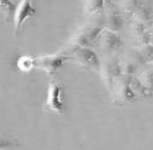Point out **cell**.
Masks as SVG:
<instances>
[{"label": "cell", "instance_id": "6", "mask_svg": "<svg viewBox=\"0 0 153 150\" xmlns=\"http://www.w3.org/2000/svg\"><path fill=\"white\" fill-rule=\"evenodd\" d=\"M121 71V64L112 57L105 58L102 63H100V72L104 81L108 83V87L112 89V84L119 76Z\"/></svg>", "mask_w": 153, "mask_h": 150}, {"label": "cell", "instance_id": "13", "mask_svg": "<svg viewBox=\"0 0 153 150\" xmlns=\"http://www.w3.org/2000/svg\"><path fill=\"white\" fill-rule=\"evenodd\" d=\"M17 146H20V143H19L17 140L0 134V150L14 149V148H17Z\"/></svg>", "mask_w": 153, "mask_h": 150}, {"label": "cell", "instance_id": "15", "mask_svg": "<svg viewBox=\"0 0 153 150\" xmlns=\"http://www.w3.org/2000/svg\"><path fill=\"white\" fill-rule=\"evenodd\" d=\"M152 36H153V29H152Z\"/></svg>", "mask_w": 153, "mask_h": 150}, {"label": "cell", "instance_id": "11", "mask_svg": "<svg viewBox=\"0 0 153 150\" xmlns=\"http://www.w3.org/2000/svg\"><path fill=\"white\" fill-rule=\"evenodd\" d=\"M17 67L24 72H28L36 67V58H32L30 56H21L17 60Z\"/></svg>", "mask_w": 153, "mask_h": 150}, {"label": "cell", "instance_id": "8", "mask_svg": "<svg viewBox=\"0 0 153 150\" xmlns=\"http://www.w3.org/2000/svg\"><path fill=\"white\" fill-rule=\"evenodd\" d=\"M98 40L100 44V47L104 51H106L108 53L115 52L122 46V40L119 36V34L115 32V31H110V30L101 31Z\"/></svg>", "mask_w": 153, "mask_h": 150}, {"label": "cell", "instance_id": "3", "mask_svg": "<svg viewBox=\"0 0 153 150\" xmlns=\"http://www.w3.org/2000/svg\"><path fill=\"white\" fill-rule=\"evenodd\" d=\"M101 31H102L101 26L94 25L91 22L85 24L76 29V31L71 39V44L82 46V47H90L99 39V35L101 34Z\"/></svg>", "mask_w": 153, "mask_h": 150}, {"label": "cell", "instance_id": "12", "mask_svg": "<svg viewBox=\"0 0 153 150\" xmlns=\"http://www.w3.org/2000/svg\"><path fill=\"white\" fill-rule=\"evenodd\" d=\"M141 5V0H121L120 4L121 9L126 13H135Z\"/></svg>", "mask_w": 153, "mask_h": 150}, {"label": "cell", "instance_id": "7", "mask_svg": "<svg viewBox=\"0 0 153 150\" xmlns=\"http://www.w3.org/2000/svg\"><path fill=\"white\" fill-rule=\"evenodd\" d=\"M102 17H104V26L106 27V30L117 32L122 29L123 17L116 6L108 5L102 13Z\"/></svg>", "mask_w": 153, "mask_h": 150}, {"label": "cell", "instance_id": "2", "mask_svg": "<svg viewBox=\"0 0 153 150\" xmlns=\"http://www.w3.org/2000/svg\"><path fill=\"white\" fill-rule=\"evenodd\" d=\"M45 110L63 114L65 112V104L63 100V86L57 81H50L47 89V98L45 103Z\"/></svg>", "mask_w": 153, "mask_h": 150}, {"label": "cell", "instance_id": "14", "mask_svg": "<svg viewBox=\"0 0 153 150\" xmlns=\"http://www.w3.org/2000/svg\"><path fill=\"white\" fill-rule=\"evenodd\" d=\"M141 83L143 84V87L152 91L153 89V71H147L142 74V77L140 78Z\"/></svg>", "mask_w": 153, "mask_h": 150}, {"label": "cell", "instance_id": "5", "mask_svg": "<svg viewBox=\"0 0 153 150\" xmlns=\"http://www.w3.org/2000/svg\"><path fill=\"white\" fill-rule=\"evenodd\" d=\"M35 15H36V9H35L31 0H20L15 8L14 16H13L16 32L20 30V27L22 26V24L27 19H31Z\"/></svg>", "mask_w": 153, "mask_h": 150}, {"label": "cell", "instance_id": "9", "mask_svg": "<svg viewBox=\"0 0 153 150\" xmlns=\"http://www.w3.org/2000/svg\"><path fill=\"white\" fill-rule=\"evenodd\" d=\"M109 4L105 0H85V13L89 16H97L104 13L105 8Z\"/></svg>", "mask_w": 153, "mask_h": 150}, {"label": "cell", "instance_id": "10", "mask_svg": "<svg viewBox=\"0 0 153 150\" xmlns=\"http://www.w3.org/2000/svg\"><path fill=\"white\" fill-rule=\"evenodd\" d=\"M135 17H136V21L142 24L145 21H149L153 17V9L147 5H141L135 11Z\"/></svg>", "mask_w": 153, "mask_h": 150}, {"label": "cell", "instance_id": "4", "mask_svg": "<svg viewBox=\"0 0 153 150\" xmlns=\"http://www.w3.org/2000/svg\"><path fill=\"white\" fill-rule=\"evenodd\" d=\"M65 60H68V57L63 53L41 56V57L36 58V67L40 68L41 71H45L48 74H54L63 66Z\"/></svg>", "mask_w": 153, "mask_h": 150}, {"label": "cell", "instance_id": "1", "mask_svg": "<svg viewBox=\"0 0 153 150\" xmlns=\"http://www.w3.org/2000/svg\"><path fill=\"white\" fill-rule=\"evenodd\" d=\"M65 56L84 68L93 70V71H100V61L98 58V55L94 51H91L89 47L71 45V47L68 52L65 53Z\"/></svg>", "mask_w": 153, "mask_h": 150}]
</instances>
